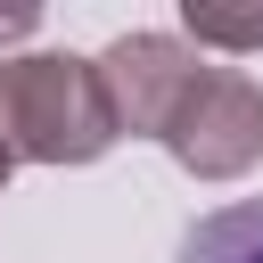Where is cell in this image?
<instances>
[{"mask_svg":"<svg viewBox=\"0 0 263 263\" xmlns=\"http://www.w3.org/2000/svg\"><path fill=\"white\" fill-rule=\"evenodd\" d=\"M164 156L197 181H238L263 164V82L238 66H197L164 115Z\"/></svg>","mask_w":263,"mask_h":263,"instance_id":"7a4b0ae2","label":"cell"},{"mask_svg":"<svg viewBox=\"0 0 263 263\" xmlns=\"http://www.w3.org/2000/svg\"><path fill=\"white\" fill-rule=\"evenodd\" d=\"M16 33H33V8H0V41H16Z\"/></svg>","mask_w":263,"mask_h":263,"instance_id":"8992f818","label":"cell"},{"mask_svg":"<svg viewBox=\"0 0 263 263\" xmlns=\"http://www.w3.org/2000/svg\"><path fill=\"white\" fill-rule=\"evenodd\" d=\"M181 33L197 49L247 58V49H263V0H181Z\"/></svg>","mask_w":263,"mask_h":263,"instance_id":"5b68a950","label":"cell"},{"mask_svg":"<svg viewBox=\"0 0 263 263\" xmlns=\"http://www.w3.org/2000/svg\"><path fill=\"white\" fill-rule=\"evenodd\" d=\"M8 173H16V156H8V148H0V189H8Z\"/></svg>","mask_w":263,"mask_h":263,"instance_id":"52a82bcc","label":"cell"},{"mask_svg":"<svg viewBox=\"0 0 263 263\" xmlns=\"http://www.w3.org/2000/svg\"><path fill=\"white\" fill-rule=\"evenodd\" d=\"M0 148L16 164H99L115 148L107 90L74 49L0 58Z\"/></svg>","mask_w":263,"mask_h":263,"instance_id":"6da1fadb","label":"cell"},{"mask_svg":"<svg viewBox=\"0 0 263 263\" xmlns=\"http://www.w3.org/2000/svg\"><path fill=\"white\" fill-rule=\"evenodd\" d=\"M181 263H263V197H238V205L205 214L181 238Z\"/></svg>","mask_w":263,"mask_h":263,"instance_id":"277c9868","label":"cell"},{"mask_svg":"<svg viewBox=\"0 0 263 263\" xmlns=\"http://www.w3.org/2000/svg\"><path fill=\"white\" fill-rule=\"evenodd\" d=\"M90 74H99V90H107L115 140H123V132L156 140L164 115H173V99H181L189 74H197V49H189L181 33H123V41H107V49L90 58Z\"/></svg>","mask_w":263,"mask_h":263,"instance_id":"3957f363","label":"cell"}]
</instances>
